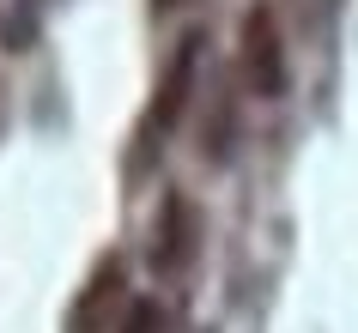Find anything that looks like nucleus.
I'll list each match as a JSON object with an SVG mask.
<instances>
[{
  "label": "nucleus",
  "instance_id": "obj_1",
  "mask_svg": "<svg viewBox=\"0 0 358 333\" xmlns=\"http://www.w3.org/2000/svg\"><path fill=\"white\" fill-rule=\"evenodd\" d=\"M237 67H243V85L255 97H280L292 85V67H285V31H280V6L273 0H255L237 24Z\"/></svg>",
  "mask_w": 358,
  "mask_h": 333
},
{
  "label": "nucleus",
  "instance_id": "obj_2",
  "mask_svg": "<svg viewBox=\"0 0 358 333\" xmlns=\"http://www.w3.org/2000/svg\"><path fill=\"white\" fill-rule=\"evenodd\" d=\"M201 49H207V31H189V37L170 49V67H164V79H158V91H152L146 115H140V151L164 146V133L182 121V110H189V97H194V67H201Z\"/></svg>",
  "mask_w": 358,
  "mask_h": 333
},
{
  "label": "nucleus",
  "instance_id": "obj_3",
  "mask_svg": "<svg viewBox=\"0 0 358 333\" xmlns=\"http://www.w3.org/2000/svg\"><path fill=\"white\" fill-rule=\"evenodd\" d=\"M194 249H201V212H194V200L189 194H164L158 224H152V273L182 279L194 267Z\"/></svg>",
  "mask_w": 358,
  "mask_h": 333
},
{
  "label": "nucleus",
  "instance_id": "obj_4",
  "mask_svg": "<svg viewBox=\"0 0 358 333\" xmlns=\"http://www.w3.org/2000/svg\"><path fill=\"white\" fill-rule=\"evenodd\" d=\"M122 285H128L122 255H103L92 273H85V285H79V297H73V309H67V333H103V327H110L115 297H122Z\"/></svg>",
  "mask_w": 358,
  "mask_h": 333
},
{
  "label": "nucleus",
  "instance_id": "obj_5",
  "mask_svg": "<svg viewBox=\"0 0 358 333\" xmlns=\"http://www.w3.org/2000/svg\"><path fill=\"white\" fill-rule=\"evenodd\" d=\"M231 121H237V103H231V85L219 79V97H213V128H201V158L225 164L231 158Z\"/></svg>",
  "mask_w": 358,
  "mask_h": 333
},
{
  "label": "nucleus",
  "instance_id": "obj_6",
  "mask_svg": "<svg viewBox=\"0 0 358 333\" xmlns=\"http://www.w3.org/2000/svg\"><path fill=\"white\" fill-rule=\"evenodd\" d=\"M37 24H43V0H19V13H6V24H0V43L24 49V43L37 37Z\"/></svg>",
  "mask_w": 358,
  "mask_h": 333
},
{
  "label": "nucleus",
  "instance_id": "obj_7",
  "mask_svg": "<svg viewBox=\"0 0 358 333\" xmlns=\"http://www.w3.org/2000/svg\"><path fill=\"white\" fill-rule=\"evenodd\" d=\"M122 333H164V309H158V297H134L128 315H122Z\"/></svg>",
  "mask_w": 358,
  "mask_h": 333
},
{
  "label": "nucleus",
  "instance_id": "obj_8",
  "mask_svg": "<svg viewBox=\"0 0 358 333\" xmlns=\"http://www.w3.org/2000/svg\"><path fill=\"white\" fill-rule=\"evenodd\" d=\"M303 6H310V31H322V24L334 19V6H340V0H303Z\"/></svg>",
  "mask_w": 358,
  "mask_h": 333
},
{
  "label": "nucleus",
  "instance_id": "obj_9",
  "mask_svg": "<svg viewBox=\"0 0 358 333\" xmlns=\"http://www.w3.org/2000/svg\"><path fill=\"white\" fill-rule=\"evenodd\" d=\"M182 6H194V0H152V13H158V19H170V13H182Z\"/></svg>",
  "mask_w": 358,
  "mask_h": 333
}]
</instances>
